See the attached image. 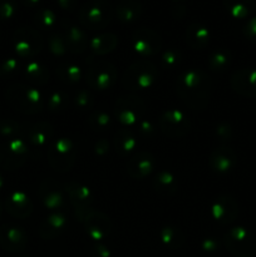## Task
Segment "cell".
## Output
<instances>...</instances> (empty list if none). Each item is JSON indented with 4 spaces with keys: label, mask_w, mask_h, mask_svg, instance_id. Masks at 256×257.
<instances>
[{
    "label": "cell",
    "mask_w": 256,
    "mask_h": 257,
    "mask_svg": "<svg viewBox=\"0 0 256 257\" xmlns=\"http://www.w3.org/2000/svg\"><path fill=\"white\" fill-rule=\"evenodd\" d=\"M17 9L15 0H0V19H9L13 17Z\"/></svg>",
    "instance_id": "cell-5"
},
{
    "label": "cell",
    "mask_w": 256,
    "mask_h": 257,
    "mask_svg": "<svg viewBox=\"0 0 256 257\" xmlns=\"http://www.w3.org/2000/svg\"><path fill=\"white\" fill-rule=\"evenodd\" d=\"M225 5L231 14L242 18L252 12L253 0H225Z\"/></svg>",
    "instance_id": "cell-4"
},
{
    "label": "cell",
    "mask_w": 256,
    "mask_h": 257,
    "mask_svg": "<svg viewBox=\"0 0 256 257\" xmlns=\"http://www.w3.org/2000/svg\"><path fill=\"white\" fill-rule=\"evenodd\" d=\"M112 19V8L105 0H92L82 7L79 20L83 25L90 29L105 27Z\"/></svg>",
    "instance_id": "cell-1"
},
{
    "label": "cell",
    "mask_w": 256,
    "mask_h": 257,
    "mask_svg": "<svg viewBox=\"0 0 256 257\" xmlns=\"http://www.w3.org/2000/svg\"><path fill=\"white\" fill-rule=\"evenodd\" d=\"M39 2H40V0H22L23 4L29 5V7H33V5L38 4V3H39Z\"/></svg>",
    "instance_id": "cell-8"
},
{
    "label": "cell",
    "mask_w": 256,
    "mask_h": 257,
    "mask_svg": "<svg viewBox=\"0 0 256 257\" xmlns=\"http://www.w3.org/2000/svg\"><path fill=\"white\" fill-rule=\"evenodd\" d=\"M58 3H59V5L63 8V9H69V10L75 5V0H58Z\"/></svg>",
    "instance_id": "cell-7"
},
{
    "label": "cell",
    "mask_w": 256,
    "mask_h": 257,
    "mask_svg": "<svg viewBox=\"0 0 256 257\" xmlns=\"http://www.w3.org/2000/svg\"><path fill=\"white\" fill-rule=\"evenodd\" d=\"M24 235L20 230L14 227H2L0 228V246L10 252H18L25 247Z\"/></svg>",
    "instance_id": "cell-2"
},
{
    "label": "cell",
    "mask_w": 256,
    "mask_h": 257,
    "mask_svg": "<svg viewBox=\"0 0 256 257\" xmlns=\"http://www.w3.org/2000/svg\"><path fill=\"white\" fill-rule=\"evenodd\" d=\"M38 18L42 19L40 23H43V25H48V27L53 25L55 22V15L53 14L50 10H44V12L39 13V14H38Z\"/></svg>",
    "instance_id": "cell-6"
},
{
    "label": "cell",
    "mask_w": 256,
    "mask_h": 257,
    "mask_svg": "<svg viewBox=\"0 0 256 257\" xmlns=\"http://www.w3.org/2000/svg\"><path fill=\"white\" fill-rule=\"evenodd\" d=\"M141 5L137 0H123L117 8V14L122 22H133L140 17Z\"/></svg>",
    "instance_id": "cell-3"
}]
</instances>
